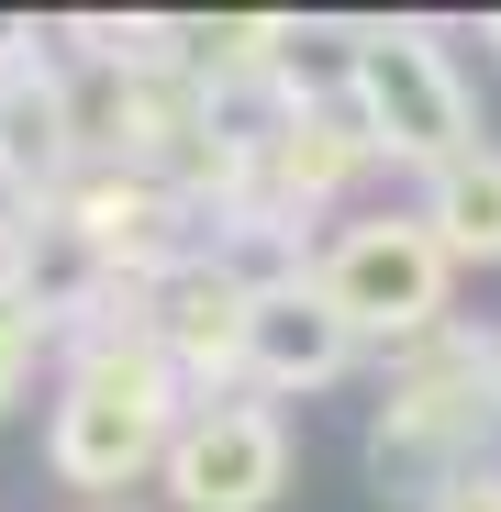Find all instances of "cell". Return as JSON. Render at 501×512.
<instances>
[{
  "mask_svg": "<svg viewBox=\"0 0 501 512\" xmlns=\"http://www.w3.org/2000/svg\"><path fill=\"white\" fill-rule=\"evenodd\" d=\"M490 457H501V412H490V379H479V323H446L435 346L390 357V390L368 412V490L424 512L435 490H457Z\"/></svg>",
  "mask_w": 501,
  "mask_h": 512,
  "instance_id": "cell-1",
  "label": "cell"
},
{
  "mask_svg": "<svg viewBox=\"0 0 501 512\" xmlns=\"http://www.w3.org/2000/svg\"><path fill=\"white\" fill-rule=\"evenodd\" d=\"M312 290L346 312L357 346H390V357L435 346V334L457 323L446 312L457 268H446V245L424 234V212H346L323 234V256H312Z\"/></svg>",
  "mask_w": 501,
  "mask_h": 512,
  "instance_id": "cell-2",
  "label": "cell"
},
{
  "mask_svg": "<svg viewBox=\"0 0 501 512\" xmlns=\"http://www.w3.org/2000/svg\"><path fill=\"white\" fill-rule=\"evenodd\" d=\"M346 101H357L379 167H412V179H435V167H457L468 145H490L468 78H457V56L435 45V23H368L357 90H346Z\"/></svg>",
  "mask_w": 501,
  "mask_h": 512,
  "instance_id": "cell-3",
  "label": "cell"
},
{
  "mask_svg": "<svg viewBox=\"0 0 501 512\" xmlns=\"http://www.w3.org/2000/svg\"><path fill=\"white\" fill-rule=\"evenodd\" d=\"M156 479H167L179 512H279V490H290V412L279 401H245V390L190 401Z\"/></svg>",
  "mask_w": 501,
  "mask_h": 512,
  "instance_id": "cell-4",
  "label": "cell"
},
{
  "mask_svg": "<svg viewBox=\"0 0 501 512\" xmlns=\"http://www.w3.org/2000/svg\"><path fill=\"white\" fill-rule=\"evenodd\" d=\"M134 312H145V334H156V357L179 368V390L190 401H223L234 379H245V323H257V301H245L212 256H179L167 279H145L134 290Z\"/></svg>",
  "mask_w": 501,
  "mask_h": 512,
  "instance_id": "cell-5",
  "label": "cell"
},
{
  "mask_svg": "<svg viewBox=\"0 0 501 512\" xmlns=\"http://www.w3.org/2000/svg\"><path fill=\"white\" fill-rule=\"evenodd\" d=\"M368 346L346 334V312H334L312 279L301 290H268L257 323H245V390H334Z\"/></svg>",
  "mask_w": 501,
  "mask_h": 512,
  "instance_id": "cell-6",
  "label": "cell"
},
{
  "mask_svg": "<svg viewBox=\"0 0 501 512\" xmlns=\"http://www.w3.org/2000/svg\"><path fill=\"white\" fill-rule=\"evenodd\" d=\"M412 212L446 245V268H501V145H468L457 167H435L412 190Z\"/></svg>",
  "mask_w": 501,
  "mask_h": 512,
  "instance_id": "cell-7",
  "label": "cell"
},
{
  "mask_svg": "<svg viewBox=\"0 0 501 512\" xmlns=\"http://www.w3.org/2000/svg\"><path fill=\"white\" fill-rule=\"evenodd\" d=\"M45 357H56V323H45L23 290H0V423L34 401V368H45Z\"/></svg>",
  "mask_w": 501,
  "mask_h": 512,
  "instance_id": "cell-8",
  "label": "cell"
},
{
  "mask_svg": "<svg viewBox=\"0 0 501 512\" xmlns=\"http://www.w3.org/2000/svg\"><path fill=\"white\" fill-rule=\"evenodd\" d=\"M424 512H501V457H490V468H468L457 490H435Z\"/></svg>",
  "mask_w": 501,
  "mask_h": 512,
  "instance_id": "cell-9",
  "label": "cell"
},
{
  "mask_svg": "<svg viewBox=\"0 0 501 512\" xmlns=\"http://www.w3.org/2000/svg\"><path fill=\"white\" fill-rule=\"evenodd\" d=\"M479 379H490V412H501V323H479Z\"/></svg>",
  "mask_w": 501,
  "mask_h": 512,
  "instance_id": "cell-10",
  "label": "cell"
},
{
  "mask_svg": "<svg viewBox=\"0 0 501 512\" xmlns=\"http://www.w3.org/2000/svg\"><path fill=\"white\" fill-rule=\"evenodd\" d=\"M479 45H490V56H501V12H479Z\"/></svg>",
  "mask_w": 501,
  "mask_h": 512,
  "instance_id": "cell-11",
  "label": "cell"
},
{
  "mask_svg": "<svg viewBox=\"0 0 501 512\" xmlns=\"http://www.w3.org/2000/svg\"><path fill=\"white\" fill-rule=\"evenodd\" d=\"M101 512H123V501H101Z\"/></svg>",
  "mask_w": 501,
  "mask_h": 512,
  "instance_id": "cell-12",
  "label": "cell"
}]
</instances>
